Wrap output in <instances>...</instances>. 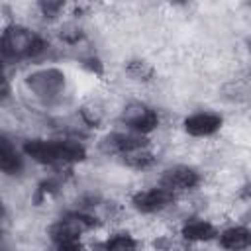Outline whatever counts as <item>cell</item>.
I'll use <instances>...</instances> for the list:
<instances>
[{
  "mask_svg": "<svg viewBox=\"0 0 251 251\" xmlns=\"http://www.w3.org/2000/svg\"><path fill=\"white\" fill-rule=\"evenodd\" d=\"M24 151L39 163H71L84 159V147L78 141H43L31 139L24 145Z\"/></svg>",
  "mask_w": 251,
  "mask_h": 251,
  "instance_id": "6da1fadb",
  "label": "cell"
},
{
  "mask_svg": "<svg viewBox=\"0 0 251 251\" xmlns=\"http://www.w3.org/2000/svg\"><path fill=\"white\" fill-rule=\"evenodd\" d=\"M45 49V41L25 27H8L2 35V55L4 59L35 57Z\"/></svg>",
  "mask_w": 251,
  "mask_h": 251,
  "instance_id": "7a4b0ae2",
  "label": "cell"
},
{
  "mask_svg": "<svg viewBox=\"0 0 251 251\" xmlns=\"http://www.w3.org/2000/svg\"><path fill=\"white\" fill-rule=\"evenodd\" d=\"M94 224H96V220L86 214H69V216L61 218L51 227V237L57 243L65 241V239H78V233L90 229Z\"/></svg>",
  "mask_w": 251,
  "mask_h": 251,
  "instance_id": "3957f363",
  "label": "cell"
},
{
  "mask_svg": "<svg viewBox=\"0 0 251 251\" xmlns=\"http://www.w3.org/2000/svg\"><path fill=\"white\" fill-rule=\"evenodd\" d=\"M65 84V76L61 71L57 69H45V71H37L33 75L27 76V86L41 98H51L55 94L61 92Z\"/></svg>",
  "mask_w": 251,
  "mask_h": 251,
  "instance_id": "277c9868",
  "label": "cell"
},
{
  "mask_svg": "<svg viewBox=\"0 0 251 251\" xmlns=\"http://www.w3.org/2000/svg\"><path fill=\"white\" fill-rule=\"evenodd\" d=\"M122 120L131 129H135L139 133H147V131L155 129L157 124H159V116L153 110H149L147 106H143V104H129V106H126V110L122 114Z\"/></svg>",
  "mask_w": 251,
  "mask_h": 251,
  "instance_id": "5b68a950",
  "label": "cell"
},
{
  "mask_svg": "<svg viewBox=\"0 0 251 251\" xmlns=\"http://www.w3.org/2000/svg\"><path fill=\"white\" fill-rule=\"evenodd\" d=\"M131 202L141 212H157L173 202V192L169 188H149V190L137 192Z\"/></svg>",
  "mask_w": 251,
  "mask_h": 251,
  "instance_id": "8992f818",
  "label": "cell"
},
{
  "mask_svg": "<svg viewBox=\"0 0 251 251\" xmlns=\"http://www.w3.org/2000/svg\"><path fill=\"white\" fill-rule=\"evenodd\" d=\"M147 145V139L139 133H112L104 139L102 147L106 151H114V153H133L139 151Z\"/></svg>",
  "mask_w": 251,
  "mask_h": 251,
  "instance_id": "52a82bcc",
  "label": "cell"
},
{
  "mask_svg": "<svg viewBox=\"0 0 251 251\" xmlns=\"http://www.w3.org/2000/svg\"><path fill=\"white\" fill-rule=\"evenodd\" d=\"M163 188H194L198 182H200V176L194 169L190 167H173L169 171H165L163 178Z\"/></svg>",
  "mask_w": 251,
  "mask_h": 251,
  "instance_id": "ba28073f",
  "label": "cell"
},
{
  "mask_svg": "<svg viewBox=\"0 0 251 251\" xmlns=\"http://www.w3.org/2000/svg\"><path fill=\"white\" fill-rule=\"evenodd\" d=\"M222 126V118L212 112H198L184 120V129L190 135H210Z\"/></svg>",
  "mask_w": 251,
  "mask_h": 251,
  "instance_id": "9c48e42d",
  "label": "cell"
},
{
  "mask_svg": "<svg viewBox=\"0 0 251 251\" xmlns=\"http://www.w3.org/2000/svg\"><path fill=\"white\" fill-rule=\"evenodd\" d=\"M220 243L227 251H241L251 245V229L247 227H229L220 235Z\"/></svg>",
  "mask_w": 251,
  "mask_h": 251,
  "instance_id": "30bf717a",
  "label": "cell"
},
{
  "mask_svg": "<svg viewBox=\"0 0 251 251\" xmlns=\"http://www.w3.org/2000/svg\"><path fill=\"white\" fill-rule=\"evenodd\" d=\"M0 167L8 175H16L22 169V157L16 153V149L10 145L6 137L0 139Z\"/></svg>",
  "mask_w": 251,
  "mask_h": 251,
  "instance_id": "8fae6325",
  "label": "cell"
},
{
  "mask_svg": "<svg viewBox=\"0 0 251 251\" xmlns=\"http://www.w3.org/2000/svg\"><path fill=\"white\" fill-rule=\"evenodd\" d=\"M182 235L190 241H208L216 235V227L204 220H194L182 227Z\"/></svg>",
  "mask_w": 251,
  "mask_h": 251,
  "instance_id": "7c38bea8",
  "label": "cell"
},
{
  "mask_svg": "<svg viewBox=\"0 0 251 251\" xmlns=\"http://www.w3.org/2000/svg\"><path fill=\"white\" fill-rule=\"evenodd\" d=\"M133 247H135V239L127 233H116L104 243L106 251H131Z\"/></svg>",
  "mask_w": 251,
  "mask_h": 251,
  "instance_id": "4fadbf2b",
  "label": "cell"
},
{
  "mask_svg": "<svg viewBox=\"0 0 251 251\" xmlns=\"http://www.w3.org/2000/svg\"><path fill=\"white\" fill-rule=\"evenodd\" d=\"M124 161L129 165V167H133V169H147V167H151L153 165V155L149 153V151H143V149H139V151H133V153H126L124 155Z\"/></svg>",
  "mask_w": 251,
  "mask_h": 251,
  "instance_id": "5bb4252c",
  "label": "cell"
},
{
  "mask_svg": "<svg viewBox=\"0 0 251 251\" xmlns=\"http://www.w3.org/2000/svg\"><path fill=\"white\" fill-rule=\"evenodd\" d=\"M127 73H129L131 76L139 78V80H149V78L153 76V69H151L147 63H143V61H131V63L127 65Z\"/></svg>",
  "mask_w": 251,
  "mask_h": 251,
  "instance_id": "9a60e30c",
  "label": "cell"
},
{
  "mask_svg": "<svg viewBox=\"0 0 251 251\" xmlns=\"http://www.w3.org/2000/svg\"><path fill=\"white\" fill-rule=\"evenodd\" d=\"M39 8H41V12H43L45 16L53 18V16L63 8V4H61V2H41V4H39Z\"/></svg>",
  "mask_w": 251,
  "mask_h": 251,
  "instance_id": "2e32d148",
  "label": "cell"
},
{
  "mask_svg": "<svg viewBox=\"0 0 251 251\" xmlns=\"http://www.w3.org/2000/svg\"><path fill=\"white\" fill-rule=\"evenodd\" d=\"M57 251H82L78 239H65L57 243Z\"/></svg>",
  "mask_w": 251,
  "mask_h": 251,
  "instance_id": "e0dca14e",
  "label": "cell"
},
{
  "mask_svg": "<svg viewBox=\"0 0 251 251\" xmlns=\"http://www.w3.org/2000/svg\"><path fill=\"white\" fill-rule=\"evenodd\" d=\"M80 116L84 118V122H86L88 126H96V124L100 122V114H98V112H94V110H88V108H82Z\"/></svg>",
  "mask_w": 251,
  "mask_h": 251,
  "instance_id": "ac0fdd59",
  "label": "cell"
},
{
  "mask_svg": "<svg viewBox=\"0 0 251 251\" xmlns=\"http://www.w3.org/2000/svg\"><path fill=\"white\" fill-rule=\"evenodd\" d=\"M245 194H247V196H251V186H247V190H245Z\"/></svg>",
  "mask_w": 251,
  "mask_h": 251,
  "instance_id": "d6986e66",
  "label": "cell"
}]
</instances>
